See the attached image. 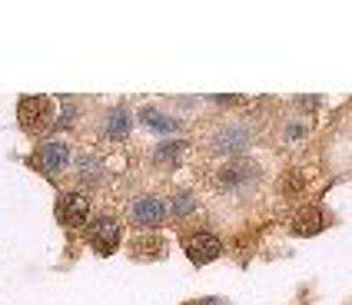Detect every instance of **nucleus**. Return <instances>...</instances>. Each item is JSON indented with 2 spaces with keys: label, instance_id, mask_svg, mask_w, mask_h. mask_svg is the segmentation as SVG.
Returning <instances> with one entry per match:
<instances>
[{
  "label": "nucleus",
  "instance_id": "obj_1",
  "mask_svg": "<svg viewBox=\"0 0 352 305\" xmlns=\"http://www.w3.org/2000/svg\"><path fill=\"white\" fill-rule=\"evenodd\" d=\"M17 120L30 136H40L57 126V113H54V100L50 96H23L17 103Z\"/></svg>",
  "mask_w": 352,
  "mask_h": 305
},
{
  "label": "nucleus",
  "instance_id": "obj_2",
  "mask_svg": "<svg viewBox=\"0 0 352 305\" xmlns=\"http://www.w3.org/2000/svg\"><path fill=\"white\" fill-rule=\"evenodd\" d=\"M83 236H87V246L94 249V252L113 256L120 249V239H123V226H120L117 216H97V219L87 223Z\"/></svg>",
  "mask_w": 352,
  "mask_h": 305
},
{
  "label": "nucleus",
  "instance_id": "obj_3",
  "mask_svg": "<svg viewBox=\"0 0 352 305\" xmlns=\"http://www.w3.org/2000/svg\"><path fill=\"white\" fill-rule=\"evenodd\" d=\"M54 216L63 229H80L90 223V196L87 190H63L57 196Z\"/></svg>",
  "mask_w": 352,
  "mask_h": 305
},
{
  "label": "nucleus",
  "instance_id": "obj_4",
  "mask_svg": "<svg viewBox=\"0 0 352 305\" xmlns=\"http://www.w3.org/2000/svg\"><path fill=\"white\" fill-rule=\"evenodd\" d=\"M179 242H183V252H186V259L193 266H210V262H216L223 256V242L216 239L213 232H203V229L186 232Z\"/></svg>",
  "mask_w": 352,
  "mask_h": 305
},
{
  "label": "nucleus",
  "instance_id": "obj_5",
  "mask_svg": "<svg viewBox=\"0 0 352 305\" xmlns=\"http://www.w3.org/2000/svg\"><path fill=\"white\" fill-rule=\"evenodd\" d=\"M70 159H74V152H70V146H67L63 139H47V143L37 146L30 163H34L43 176H60L63 170H70Z\"/></svg>",
  "mask_w": 352,
  "mask_h": 305
},
{
  "label": "nucleus",
  "instance_id": "obj_6",
  "mask_svg": "<svg viewBox=\"0 0 352 305\" xmlns=\"http://www.w3.org/2000/svg\"><path fill=\"white\" fill-rule=\"evenodd\" d=\"M166 219H170V206L160 196H140V199H133V206H130V223L140 229H157Z\"/></svg>",
  "mask_w": 352,
  "mask_h": 305
},
{
  "label": "nucleus",
  "instance_id": "obj_7",
  "mask_svg": "<svg viewBox=\"0 0 352 305\" xmlns=\"http://www.w3.org/2000/svg\"><path fill=\"white\" fill-rule=\"evenodd\" d=\"M256 176H259V170H256L253 163H226L223 170L216 172V190L219 192H239L246 190L250 183H253Z\"/></svg>",
  "mask_w": 352,
  "mask_h": 305
},
{
  "label": "nucleus",
  "instance_id": "obj_8",
  "mask_svg": "<svg viewBox=\"0 0 352 305\" xmlns=\"http://www.w3.org/2000/svg\"><path fill=\"white\" fill-rule=\"evenodd\" d=\"M329 223H333V219H329L326 210H319V206H302V210L293 216V232L302 236V239H309V236H319Z\"/></svg>",
  "mask_w": 352,
  "mask_h": 305
},
{
  "label": "nucleus",
  "instance_id": "obj_9",
  "mask_svg": "<svg viewBox=\"0 0 352 305\" xmlns=\"http://www.w3.org/2000/svg\"><path fill=\"white\" fill-rule=\"evenodd\" d=\"M183 152H186V139H163L153 146V166L157 170H176L183 163Z\"/></svg>",
  "mask_w": 352,
  "mask_h": 305
},
{
  "label": "nucleus",
  "instance_id": "obj_10",
  "mask_svg": "<svg viewBox=\"0 0 352 305\" xmlns=\"http://www.w3.org/2000/svg\"><path fill=\"white\" fill-rule=\"evenodd\" d=\"M246 146H250V130H246V126H236V123L233 126H223V130L216 133V143H213L216 152H230V156H233V152H243Z\"/></svg>",
  "mask_w": 352,
  "mask_h": 305
},
{
  "label": "nucleus",
  "instance_id": "obj_11",
  "mask_svg": "<svg viewBox=\"0 0 352 305\" xmlns=\"http://www.w3.org/2000/svg\"><path fill=\"white\" fill-rule=\"evenodd\" d=\"M130 126H133L130 110H126V106H117V110H110L107 120H103V139L120 143V139H126V136H130Z\"/></svg>",
  "mask_w": 352,
  "mask_h": 305
},
{
  "label": "nucleus",
  "instance_id": "obj_12",
  "mask_svg": "<svg viewBox=\"0 0 352 305\" xmlns=\"http://www.w3.org/2000/svg\"><path fill=\"white\" fill-rule=\"evenodd\" d=\"M130 256L140 259V262H146V259H163L166 256V239L163 236H137L133 242H130Z\"/></svg>",
  "mask_w": 352,
  "mask_h": 305
},
{
  "label": "nucleus",
  "instance_id": "obj_13",
  "mask_svg": "<svg viewBox=\"0 0 352 305\" xmlns=\"http://www.w3.org/2000/svg\"><path fill=\"white\" fill-rule=\"evenodd\" d=\"M140 120H143L153 133H163V136H170L179 130V120H176V116H166L163 110H157V106H143V110H140Z\"/></svg>",
  "mask_w": 352,
  "mask_h": 305
},
{
  "label": "nucleus",
  "instance_id": "obj_14",
  "mask_svg": "<svg viewBox=\"0 0 352 305\" xmlns=\"http://www.w3.org/2000/svg\"><path fill=\"white\" fill-rule=\"evenodd\" d=\"M77 176H80V183H83V186H90V190H94L100 179H103V163L87 156V159H83V163L77 166Z\"/></svg>",
  "mask_w": 352,
  "mask_h": 305
},
{
  "label": "nucleus",
  "instance_id": "obj_15",
  "mask_svg": "<svg viewBox=\"0 0 352 305\" xmlns=\"http://www.w3.org/2000/svg\"><path fill=\"white\" fill-rule=\"evenodd\" d=\"M186 212H193V196H190V192H176L173 203H170V216H173V219H183Z\"/></svg>",
  "mask_w": 352,
  "mask_h": 305
},
{
  "label": "nucleus",
  "instance_id": "obj_16",
  "mask_svg": "<svg viewBox=\"0 0 352 305\" xmlns=\"http://www.w3.org/2000/svg\"><path fill=\"white\" fill-rule=\"evenodd\" d=\"M219 106H239V103H246V96H213Z\"/></svg>",
  "mask_w": 352,
  "mask_h": 305
},
{
  "label": "nucleus",
  "instance_id": "obj_17",
  "mask_svg": "<svg viewBox=\"0 0 352 305\" xmlns=\"http://www.w3.org/2000/svg\"><path fill=\"white\" fill-rule=\"evenodd\" d=\"M193 305H230V302H223V299H199V302Z\"/></svg>",
  "mask_w": 352,
  "mask_h": 305
}]
</instances>
